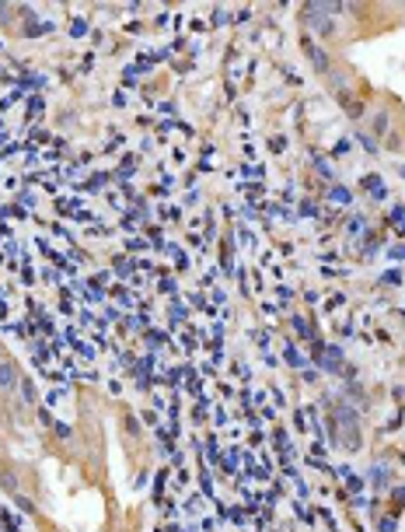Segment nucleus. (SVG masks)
<instances>
[{
  "label": "nucleus",
  "instance_id": "obj_1",
  "mask_svg": "<svg viewBox=\"0 0 405 532\" xmlns=\"http://www.w3.org/2000/svg\"><path fill=\"white\" fill-rule=\"evenodd\" d=\"M14 382H18V371H14V364H11V361H0V385H4V389H11Z\"/></svg>",
  "mask_w": 405,
  "mask_h": 532
}]
</instances>
